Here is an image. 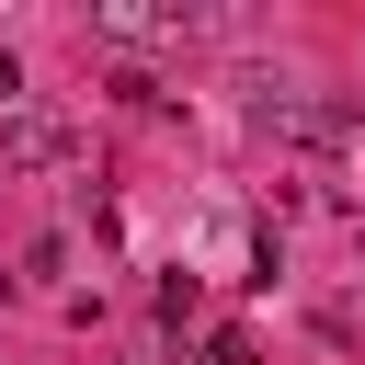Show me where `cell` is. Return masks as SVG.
Masks as SVG:
<instances>
[{"mask_svg": "<svg viewBox=\"0 0 365 365\" xmlns=\"http://www.w3.org/2000/svg\"><path fill=\"white\" fill-rule=\"evenodd\" d=\"M354 251H365V217H354Z\"/></svg>", "mask_w": 365, "mask_h": 365, "instance_id": "cell-3", "label": "cell"}, {"mask_svg": "<svg viewBox=\"0 0 365 365\" xmlns=\"http://www.w3.org/2000/svg\"><path fill=\"white\" fill-rule=\"evenodd\" d=\"M0 114H23V57L0 46Z\"/></svg>", "mask_w": 365, "mask_h": 365, "instance_id": "cell-2", "label": "cell"}, {"mask_svg": "<svg viewBox=\"0 0 365 365\" xmlns=\"http://www.w3.org/2000/svg\"><path fill=\"white\" fill-rule=\"evenodd\" d=\"M68 148H80V125H68V114H34V103H23V114H0V160L46 171V160H68Z\"/></svg>", "mask_w": 365, "mask_h": 365, "instance_id": "cell-1", "label": "cell"}]
</instances>
